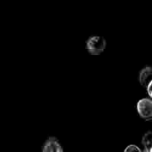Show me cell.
I'll return each instance as SVG.
<instances>
[{
    "instance_id": "6da1fadb",
    "label": "cell",
    "mask_w": 152,
    "mask_h": 152,
    "mask_svg": "<svg viewBox=\"0 0 152 152\" xmlns=\"http://www.w3.org/2000/svg\"><path fill=\"white\" fill-rule=\"evenodd\" d=\"M106 47V40L102 37L94 36L86 41V49L92 55L101 54Z\"/></svg>"
},
{
    "instance_id": "7a4b0ae2",
    "label": "cell",
    "mask_w": 152,
    "mask_h": 152,
    "mask_svg": "<svg viewBox=\"0 0 152 152\" xmlns=\"http://www.w3.org/2000/svg\"><path fill=\"white\" fill-rule=\"evenodd\" d=\"M137 110L139 115L146 119H152V101L150 99H142L137 103Z\"/></svg>"
},
{
    "instance_id": "3957f363",
    "label": "cell",
    "mask_w": 152,
    "mask_h": 152,
    "mask_svg": "<svg viewBox=\"0 0 152 152\" xmlns=\"http://www.w3.org/2000/svg\"><path fill=\"white\" fill-rule=\"evenodd\" d=\"M42 152H64L59 140L54 136H50L45 139L42 144Z\"/></svg>"
},
{
    "instance_id": "277c9868",
    "label": "cell",
    "mask_w": 152,
    "mask_h": 152,
    "mask_svg": "<svg viewBox=\"0 0 152 152\" xmlns=\"http://www.w3.org/2000/svg\"><path fill=\"white\" fill-rule=\"evenodd\" d=\"M139 80L143 87H148V86L152 82V67H146L141 71Z\"/></svg>"
},
{
    "instance_id": "5b68a950",
    "label": "cell",
    "mask_w": 152,
    "mask_h": 152,
    "mask_svg": "<svg viewBox=\"0 0 152 152\" xmlns=\"http://www.w3.org/2000/svg\"><path fill=\"white\" fill-rule=\"evenodd\" d=\"M142 145L144 146V150L150 151V150L152 148V132L150 131L146 133L142 138Z\"/></svg>"
},
{
    "instance_id": "8992f818",
    "label": "cell",
    "mask_w": 152,
    "mask_h": 152,
    "mask_svg": "<svg viewBox=\"0 0 152 152\" xmlns=\"http://www.w3.org/2000/svg\"><path fill=\"white\" fill-rule=\"evenodd\" d=\"M125 152H142L141 149L139 147H137L136 145H128L126 150H125Z\"/></svg>"
},
{
    "instance_id": "52a82bcc",
    "label": "cell",
    "mask_w": 152,
    "mask_h": 152,
    "mask_svg": "<svg viewBox=\"0 0 152 152\" xmlns=\"http://www.w3.org/2000/svg\"><path fill=\"white\" fill-rule=\"evenodd\" d=\"M147 90H148V94H149V95L151 96L152 98V82L148 86V87H147Z\"/></svg>"
},
{
    "instance_id": "ba28073f",
    "label": "cell",
    "mask_w": 152,
    "mask_h": 152,
    "mask_svg": "<svg viewBox=\"0 0 152 152\" xmlns=\"http://www.w3.org/2000/svg\"><path fill=\"white\" fill-rule=\"evenodd\" d=\"M143 152H150V151H146V150H144V151Z\"/></svg>"
},
{
    "instance_id": "9c48e42d",
    "label": "cell",
    "mask_w": 152,
    "mask_h": 152,
    "mask_svg": "<svg viewBox=\"0 0 152 152\" xmlns=\"http://www.w3.org/2000/svg\"><path fill=\"white\" fill-rule=\"evenodd\" d=\"M150 152H152V148L151 149V150H150Z\"/></svg>"
}]
</instances>
